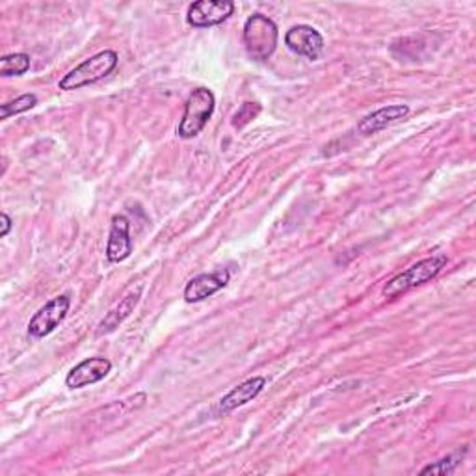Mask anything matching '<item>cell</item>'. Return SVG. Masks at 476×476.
I'll return each instance as SVG.
<instances>
[{
	"instance_id": "cell-1",
	"label": "cell",
	"mask_w": 476,
	"mask_h": 476,
	"mask_svg": "<svg viewBox=\"0 0 476 476\" xmlns=\"http://www.w3.org/2000/svg\"><path fill=\"white\" fill-rule=\"evenodd\" d=\"M445 266H447V255H443V254L418 261V262L411 264L408 270L400 272L393 279H389L382 294L386 298H396L400 294H406L417 287H421V285L428 283L430 279H433L445 269Z\"/></svg>"
},
{
	"instance_id": "cell-2",
	"label": "cell",
	"mask_w": 476,
	"mask_h": 476,
	"mask_svg": "<svg viewBox=\"0 0 476 476\" xmlns=\"http://www.w3.org/2000/svg\"><path fill=\"white\" fill-rule=\"evenodd\" d=\"M277 27L270 17L255 13L244 25V45L250 59L257 62L269 60L277 47Z\"/></svg>"
},
{
	"instance_id": "cell-3",
	"label": "cell",
	"mask_w": 476,
	"mask_h": 476,
	"mask_svg": "<svg viewBox=\"0 0 476 476\" xmlns=\"http://www.w3.org/2000/svg\"><path fill=\"white\" fill-rule=\"evenodd\" d=\"M118 60H120L118 54L113 51L98 52L95 56H91V59L84 60L82 64L71 69L60 81L59 86L64 91H74V90H81L84 86L99 82L118 67Z\"/></svg>"
},
{
	"instance_id": "cell-4",
	"label": "cell",
	"mask_w": 476,
	"mask_h": 476,
	"mask_svg": "<svg viewBox=\"0 0 476 476\" xmlns=\"http://www.w3.org/2000/svg\"><path fill=\"white\" fill-rule=\"evenodd\" d=\"M215 93L208 88H198L188 95L183 120L179 121L177 135L183 140L196 138L199 132L205 129V125L211 120L215 112Z\"/></svg>"
},
{
	"instance_id": "cell-5",
	"label": "cell",
	"mask_w": 476,
	"mask_h": 476,
	"mask_svg": "<svg viewBox=\"0 0 476 476\" xmlns=\"http://www.w3.org/2000/svg\"><path fill=\"white\" fill-rule=\"evenodd\" d=\"M69 308H71V298L66 294L56 296L51 301H47L45 306L30 318L28 335L34 339H43L51 335L64 322V318L69 313Z\"/></svg>"
},
{
	"instance_id": "cell-6",
	"label": "cell",
	"mask_w": 476,
	"mask_h": 476,
	"mask_svg": "<svg viewBox=\"0 0 476 476\" xmlns=\"http://www.w3.org/2000/svg\"><path fill=\"white\" fill-rule=\"evenodd\" d=\"M235 12L231 0H198L190 4L186 12V21L194 28H211L227 21Z\"/></svg>"
},
{
	"instance_id": "cell-7",
	"label": "cell",
	"mask_w": 476,
	"mask_h": 476,
	"mask_svg": "<svg viewBox=\"0 0 476 476\" xmlns=\"http://www.w3.org/2000/svg\"><path fill=\"white\" fill-rule=\"evenodd\" d=\"M285 45L303 59L316 60L324 51V37L309 25H298L285 34Z\"/></svg>"
},
{
	"instance_id": "cell-8",
	"label": "cell",
	"mask_w": 476,
	"mask_h": 476,
	"mask_svg": "<svg viewBox=\"0 0 476 476\" xmlns=\"http://www.w3.org/2000/svg\"><path fill=\"white\" fill-rule=\"evenodd\" d=\"M112 371V361L106 357H90L79 363L66 378L69 389H82L105 379Z\"/></svg>"
},
{
	"instance_id": "cell-9",
	"label": "cell",
	"mask_w": 476,
	"mask_h": 476,
	"mask_svg": "<svg viewBox=\"0 0 476 476\" xmlns=\"http://www.w3.org/2000/svg\"><path fill=\"white\" fill-rule=\"evenodd\" d=\"M230 279H231V274L225 269L213 272V274L196 276L194 279H190L184 287V300L188 303H198V301L211 298L216 293H220L225 285L230 283Z\"/></svg>"
},
{
	"instance_id": "cell-10",
	"label": "cell",
	"mask_w": 476,
	"mask_h": 476,
	"mask_svg": "<svg viewBox=\"0 0 476 476\" xmlns=\"http://www.w3.org/2000/svg\"><path fill=\"white\" fill-rule=\"evenodd\" d=\"M130 223L123 215H116L112 218V230L106 244V259L110 262H123L132 254L130 240Z\"/></svg>"
},
{
	"instance_id": "cell-11",
	"label": "cell",
	"mask_w": 476,
	"mask_h": 476,
	"mask_svg": "<svg viewBox=\"0 0 476 476\" xmlns=\"http://www.w3.org/2000/svg\"><path fill=\"white\" fill-rule=\"evenodd\" d=\"M264 387H266V378L262 376H254L250 379H246V382L233 387L220 400L218 411L225 415V413L235 411L240 406H246L247 402H252L254 398H257Z\"/></svg>"
},
{
	"instance_id": "cell-12",
	"label": "cell",
	"mask_w": 476,
	"mask_h": 476,
	"mask_svg": "<svg viewBox=\"0 0 476 476\" xmlns=\"http://www.w3.org/2000/svg\"><path fill=\"white\" fill-rule=\"evenodd\" d=\"M408 113H410V108L406 105H389V106H384V108L369 113V116L361 120L357 125V130H359V135L371 137V135H376V132H379V130L387 129L389 125L404 120Z\"/></svg>"
},
{
	"instance_id": "cell-13",
	"label": "cell",
	"mask_w": 476,
	"mask_h": 476,
	"mask_svg": "<svg viewBox=\"0 0 476 476\" xmlns=\"http://www.w3.org/2000/svg\"><path fill=\"white\" fill-rule=\"evenodd\" d=\"M142 291H144V285H138L137 289H132L129 294H125L116 308H112L108 311V315L103 318V322L99 324V335L103 333H110L116 330L121 322H125L130 313L137 309V306L140 303V298H142Z\"/></svg>"
},
{
	"instance_id": "cell-14",
	"label": "cell",
	"mask_w": 476,
	"mask_h": 476,
	"mask_svg": "<svg viewBox=\"0 0 476 476\" xmlns=\"http://www.w3.org/2000/svg\"><path fill=\"white\" fill-rule=\"evenodd\" d=\"M30 69V56L25 52L8 54L0 60V74L3 77H21Z\"/></svg>"
},
{
	"instance_id": "cell-15",
	"label": "cell",
	"mask_w": 476,
	"mask_h": 476,
	"mask_svg": "<svg viewBox=\"0 0 476 476\" xmlns=\"http://www.w3.org/2000/svg\"><path fill=\"white\" fill-rule=\"evenodd\" d=\"M37 105V98L34 93H25L21 98H17L10 103H4L0 106V120H8L12 116H19V113H23L30 108H34Z\"/></svg>"
},
{
	"instance_id": "cell-16",
	"label": "cell",
	"mask_w": 476,
	"mask_h": 476,
	"mask_svg": "<svg viewBox=\"0 0 476 476\" xmlns=\"http://www.w3.org/2000/svg\"><path fill=\"white\" fill-rule=\"evenodd\" d=\"M465 449L464 450H458V452H454L450 456H447V458L440 460V462H435L428 467H425L421 471V474H440V476H445V474H452L456 471V467L460 465V462L464 460V456H465Z\"/></svg>"
},
{
	"instance_id": "cell-17",
	"label": "cell",
	"mask_w": 476,
	"mask_h": 476,
	"mask_svg": "<svg viewBox=\"0 0 476 476\" xmlns=\"http://www.w3.org/2000/svg\"><path fill=\"white\" fill-rule=\"evenodd\" d=\"M261 113V105L257 103H244L233 116V127L235 129H242L247 123H252Z\"/></svg>"
},
{
	"instance_id": "cell-18",
	"label": "cell",
	"mask_w": 476,
	"mask_h": 476,
	"mask_svg": "<svg viewBox=\"0 0 476 476\" xmlns=\"http://www.w3.org/2000/svg\"><path fill=\"white\" fill-rule=\"evenodd\" d=\"M0 223H3V230H0V237L4 238L12 231V218L6 213H3V215H0Z\"/></svg>"
}]
</instances>
